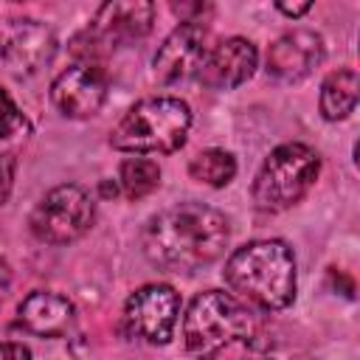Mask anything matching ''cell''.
I'll use <instances>...</instances> for the list:
<instances>
[{
  "label": "cell",
  "instance_id": "7",
  "mask_svg": "<svg viewBox=\"0 0 360 360\" xmlns=\"http://www.w3.org/2000/svg\"><path fill=\"white\" fill-rule=\"evenodd\" d=\"M180 312V295L169 284H146L127 298V329L149 343H169Z\"/></svg>",
  "mask_w": 360,
  "mask_h": 360
},
{
  "label": "cell",
  "instance_id": "2",
  "mask_svg": "<svg viewBox=\"0 0 360 360\" xmlns=\"http://www.w3.org/2000/svg\"><path fill=\"white\" fill-rule=\"evenodd\" d=\"M225 281L245 304L284 309L295 298V256L278 239L248 242L225 262Z\"/></svg>",
  "mask_w": 360,
  "mask_h": 360
},
{
  "label": "cell",
  "instance_id": "22",
  "mask_svg": "<svg viewBox=\"0 0 360 360\" xmlns=\"http://www.w3.org/2000/svg\"><path fill=\"white\" fill-rule=\"evenodd\" d=\"M278 11H284V14H290V17H301L304 11H309V3H298V6H284V3H278Z\"/></svg>",
  "mask_w": 360,
  "mask_h": 360
},
{
  "label": "cell",
  "instance_id": "4",
  "mask_svg": "<svg viewBox=\"0 0 360 360\" xmlns=\"http://www.w3.org/2000/svg\"><path fill=\"white\" fill-rule=\"evenodd\" d=\"M256 329L248 304L222 290L200 292L183 318V343L194 357H214L233 340H248Z\"/></svg>",
  "mask_w": 360,
  "mask_h": 360
},
{
  "label": "cell",
  "instance_id": "12",
  "mask_svg": "<svg viewBox=\"0 0 360 360\" xmlns=\"http://www.w3.org/2000/svg\"><path fill=\"white\" fill-rule=\"evenodd\" d=\"M56 51L53 34L37 20H20L0 37V56L14 73H37Z\"/></svg>",
  "mask_w": 360,
  "mask_h": 360
},
{
  "label": "cell",
  "instance_id": "20",
  "mask_svg": "<svg viewBox=\"0 0 360 360\" xmlns=\"http://www.w3.org/2000/svg\"><path fill=\"white\" fill-rule=\"evenodd\" d=\"M0 360H31V352L22 343H0Z\"/></svg>",
  "mask_w": 360,
  "mask_h": 360
},
{
  "label": "cell",
  "instance_id": "6",
  "mask_svg": "<svg viewBox=\"0 0 360 360\" xmlns=\"http://www.w3.org/2000/svg\"><path fill=\"white\" fill-rule=\"evenodd\" d=\"M96 208L82 186H56L31 211V231L45 245H68L93 225Z\"/></svg>",
  "mask_w": 360,
  "mask_h": 360
},
{
  "label": "cell",
  "instance_id": "16",
  "mask_svg": "<svg viewBox=\"0 0 360 360\" xmlns=\"http://www.w3.org/2000/svg\"><path fill=\"white\" fill-rule=\"evenodd\" d=\"M188 172L194 180L208 183V186H228L236 174V160L225 149H205L191 158Z\"/></svg>",
  "mask_w": 360,
  "mask_h": 360
},
{
  "label": "cell",
  "instance_id": "3",
  "mask_svg": "<svg viewBox=\"0 0 360 360\" xmlns=\"http://www.w3.org/2000/svg\"><path fill=\"white\" fill-rule=\"evenodd\" d=\"M191 127V110L172 96H155L138 101L112 129L110 143L135 155H169L186 143Z\"/></svg>",
  "mask_w": 360,
  "mask_h": 360
},
{
  "label": "cell",
  "instance_id": "11",
  "mask_svg": "<svg viewBox=\"0 0 360 360\" xmlns=\"http://www.w3.org/2000/svg\"><path fill=\"white\" fill-rule=\"evenodd\" d=\"M323 59V39L315 31L298 28L278 37L267 51V73L281 82H298Z\"/></svg>",
  "mask_w": 360,
  "mask_h": 360
},
{
  "label": "cell",
  "instance_id": "23",
  "mask_svg": "<svg viewBox=\"0 0 360 360\" xmlns=\"http://www.w3.org/2000/svg\"><path fill=\"white\" fill-rule=\"evenodd\" d=\"M115 191H118V188H115V183H112V186H110V180H104V183H101V194H104V197H110V194L115 197Z\"/></svg>",
  "mask_w": 360,
  "mask_h": 360
},
{
  "label": "cell",
  "instance_id": "17",
  "mask_svg": "<svg viewBox=\"0 0 360 360\" xmlns=\"http://www.w3.org/2000/svg\"><path fill=\"white\" fill-rule=\"evenodd\" d=\"M118 183L129 200H141L160 183V169L149 158H127L118 172Z\"/></svg>",
  "mask_w": 360,
  "mask_h": 360
},
{
  "label": "cell",
  "instance_id": "13",
  "mask_svg": "<svg viewBox=\"0 0 360 360\" xmlns=\"http://www.w3.org/2000/svg\"><path fill=\"white\" fill-rule=\"evenodd\" d=\"M152 17H155V6L152 3H104L93 20V31H87L93 37L96 45H118V42H132L149 34L152 28Z\"/></svg>",
  "mask_w": 360,
  "mask_h": 360
},
{
  "label": "cell",
  "instance_id": "15",
  "mask_svg": "<svg viewBox=\"0 0 360 360\" xmlns=\"http://www.w3.org/2000/svg\"><path fill=\"white\" fill-rule=\"evenodd\" d=\"M357 104V73L352 68H340L329 73L321 84V115L326 121L346 118Z\"/></svg>",
  "mask_w": 360,
  "mask_h": 360
},
{
  "label": "cell",
  "instance_id": "8",
  "mask_svg": "<svg viewBox=\"0 0 360 360\" xmlns=\"http://www.w3.org/2000/svg\"><path fill=\"white\" fill-rule=\"evenodd\" d=\"M51 98L62 115L90 118L107 98V76L98 65L79 62L56 76V82L51 84Z\"/></svg>",
  "mask_w": 360,
  "mask_h": 360
},
{
  "label": "cell",
  "instance_id": "14",
  "mask_svg": "<svg viewBox=\"0 0 360 360\" xmlns=\"http://www.w3.org/2000/svg\"><path fill=\"white\" fill-rule=\"evenodd\" d=\"M17 321L22 329H28L39 338H59L73 323V304L68 301V295H59L51 290H37L20 304Z\"/></svg>",
  "mask_w": 360,
  "mask_h": 360
},
{
  "label": "cell",
  "instance_id": "19",
  "mask_svg": "<svg viewBox=\"0 0 360 360\" xmlns=\"http://www.w3.org/2000/svg\"><path fill=\"white\" fill-rule=\"evenodd\" d=\"M14 169H17V163H14V158L11 155H0V205L8 200V194H11V186H14Z\"/></svg>",
  "mask_w": 360,
  "mask_h": 360
},
{
  "label": "cell",
  "instance_id": "18",
  "mask_svg": "<svg viewBox=\"0 0 360 360\" xmlns=\"http://www.w3.org/2000/svg\"><path fill=\"white\" fill-rule=\"evenodd\" d=\"M25 129V118L17 110V104L11 101V96L0 87V138H11L17 132Z\"/></svg>",
  "mask_w": 360,
  "mask_h": 360
},
{
  "label": "cell",
  "instance_id": "21",
  "mask_svg": "<svg viewBox=\"0 0 360 360\" xmlns=\"http://www.w3.org/2000/svg\"><path fill=\"white\" fill-rule=\"evenodd\" d=\"M8 284H11V270H8L6 259H0V301H3L6 292H8Z\"/></svg>",
  "mask_w": 360,
  "mask_h": 360
},
{
  "label": "cell",
  "instance_id": "1",
  "mask_svg": "<svg viewBox=\"0 0 360 360\" xmlns=\"http://www.w3.org/2000/svg\"><path fill=\"white\" fill-rule=\"evenodd\" d=\"M228 219L202 202H180L143 228V253L152 264L172 273H191L222 256L228 245Z\"/></svg>",
  "mask_w": 360,
  "mask_h": 360
},
{
  "label": "cell",
  "instance_id": "5",
  "mask_svg": "<svg viewBox=\"0 0 360 360\" xmlns=\"http://www.w3.org/2000/svg\"><path fill=\"white\" fill-rule=\"evenodd\" d=\"M318 155L304 143H281L262 163L253 180V202L262 211H284L298 202L315 183Z\"/></svg>",
  "mask_w": 360,
  "mask_h": 360
},
{
  "label": "cell",
  "instance_id": "10",
  "mask_svg": "<svg viewBox=\"0 0 360 360\" xmlns=\"http://www.w3.org/2000/svg\"><path fill=\"white\" fill-rule=\"evenodd\" d=\"M256 62H259L256 45L250 39L231 37V39H222L219 45H214L205 53L202 68H200V79L208 87L231 90V87H239L242 82H248L253 76Z\"/></svg>",
  "mask_w": 360,
  "mask_h": 360
},
{
  "label": "cell",
  "instance_id": "9",
  "mask_svg": "<svg viewBox=\"0 0 360 360\" xmlns=\"http://www.w3.org/2000/svg\"><path fill=\"white\" fill-rule=\"evenodd\" d=\"M205 59V28L194 20L180 22L155 53V76L163 84L183 82L200 73Z\"/></svg>",
  "mask_w": 360,
  "mask_h": 360
}]
</instances>
